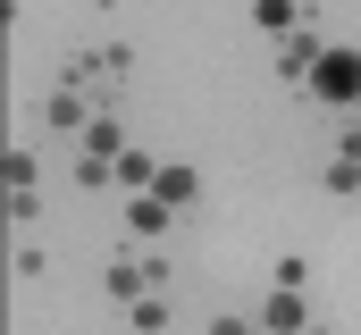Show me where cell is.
I'll list each match as a JSON object with an SVG mask.
<instances>
[{"mask_svg": "<svg viewBox=\"0 0 361 335\" xmlns=\"http://www.w3.org/2000/svg\"><path fill=\"white\" fill-rule=\"evenodd\" d=\"M160 285H169V251H118V260L101 268V293H109V302L160 293Z\"/></svg>", "mask_w": 361, "mask_h": 335, "instance_id": "obj_1", "label": "cell"}, {"mask_svg": "<svg viewBox=\"0 0 361 335\" xmlns=\"http://www.w3.org/2000/svg\"><path fill=\"white\" fill-rule=\"evenodd\" d=\"M302 101L361 109V51H319V68H311V84H302Z\"/></svg>", "mask_w": 361, "mask_h": 335, "instance_id": "obj_2", "label": "cell"}, {"mask_svg": "<svg viewBox=\"0 0 361 335\" xmlns=\"http://www.w3.org/2000/svg\"><path fill=\"white\" fill-rule=\"evenodd\" d=\"M319 51H328V42H319L311 25L277 34V76H286V84H311V68H319Z\"/></svg>", "mask_w": 361, "mask_h": 335, "instance_id": "obj_3", "label": "cell"}, {"mask_svg": "<svg viewBox=\"0 0 361 335\" xmlns=\"http://www.w3.org/2000/svg\"><path fill=\"white\" fill-rule=\"evenodd\" d=\"M311 285H269V302H261V327L269 335H294V327H311V302H302Z\"/></svg>", "mask_w": 361, "mask_h": 335, "instance_id": "obj_4", "label": "cell"}, {"mask_svg": "<svg viewBox=\"0 0 361 335\" xmlns=\"http://www.w3.org/2000/svg\"><path fill=\"white\" fill-rule=\"evenodd\" d=\"M177 227V201H160V193H126V235H143V244H160Z\"/></svg>", "mask_w": 361, "mask_h": 335, "instance_id": "obj_5", "label": "cell"}, {"mask_svg": "<svg viewBox=\"0 0 361 335\" xmlns=\"http://www.w3.org/2000/svg\"><path fill=\"white\" fill-rule=\"evenodd\" d=\"M109 184H118V193H152V184H160V160L126 143V151H118V168H109Z\"/></svg>", "mask_w": 361, "mask_h": 335, "instance_id": "obj_6", "label": "cell"}, {"mask_svg": "<svg viewBox=\"0 0 361 335\" xmlns=\"http://www.w3.org/2000/svg\"><path fill=\"white\" fill-rule=\"evenodd\" d=\"M252 25L261 34H294V25H311V8L302 0H252Z\"/></svg>", "mask_w": 361, "mask_h": 335, "instance_id": "obj_7", "label": "cell"}, {"mask_svg": "<svg viewBox=\"0 0 361 335\" xmlns=\"http://www.w3.org/2000/svg\"><path fill=\"white\" fill-rule=\"evenodd\" d=\"M152 193H160V201H193V193H202V168H185V160H160V184H152Z\"/></svg>", "mask_w": 361, "mask_h": 335, "instance_id": "obj_8", "label": "cell"}, {"mask_svg": "<svg viewBox=\"0 0 361 335\" xmlns=\"http://www.w3.org/2000/svg\"><path fill=\"white\" fill-rule=\"evenodd\" d=\"M319 184H328V201H361V160H353V151H336V160L319 168Z\"/></svg>", "mask_w": 361, "mask_h": 335, "instance_id": "obj_9", "label": "cell"}, {"mask_svg": "<svg viewBox=\"0 0 361 335\" xmlns=\"http://www.w3.org/2000/svg\"><path fill=\"white\" fill-rule=\"evenodd\" d=\"M126 327H135V335H160V327H169V285H160V293H135V302H126Z\"/></svg>", "mask_w": 361, "mask_h": 335, "instance_id": "obj_10", "label": "cell"}, {"mask_svg": "<svg viewBox=\"0 0 361 335\" xmlns=\"http://www.w3.org/2000/svg\"><path fill=\"white\" fill-rule=\"evenodd\" d=\"M34 218H42V193H34V184H8V227H17V235H25V227H34Z\"/></svg>", "mask_w": 361, "mask_h": 335, "instance_id": "obj_11", "label": "cell"}, {"mask_svg": "<svg viewBox=\"0 0 361 335\" xmlns=\"http://www.w3.org/2000/svg\"><path fill=\"white\" fill-rule=\"evenodd\" d=\"M8 268H17L25 285H42V277H51V251H42V244H17V251H8Z\"/></svg>", "mask_w": 361, "mask_h": 335, "instance_id": "obj_12", "label": "cell"}, {"mask_svg": "<svg viewBox=\"0 0 361 335\" xmlns=\"http://www.w3.org/2000/svg\"><path fill=\"white\" fill-rule=\"evenodd\" d=\"M336 118H345V126H336V151H353V160H361V109H336Z\"/></svg>", "mask_w": 361, "mask_h": 335, "instance_id": "obj_13", "label": "cell"}]
</instances>
